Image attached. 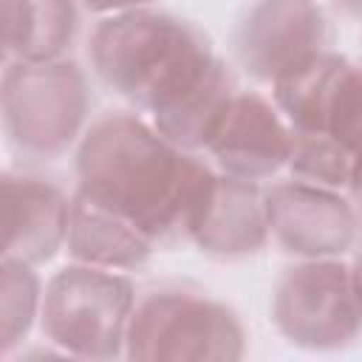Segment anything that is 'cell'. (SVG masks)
<instances>
[{"label":"cell","mask_w":362,"mask_h":362,"mask_svg":"<svg viewBox=\"0 0 362 362\" xmlns=\"http://www.w3.org/2000/svg\"><path fill=\"white\" fill-rule=\"evenodd\" d=\"M136 300V288L122 272L74 260L42 288V337L76 359L124 356Z\"/></svg>","instance_id":"obj_5"},{"label":"cell","mask_w":362,"mask_h":362,"mask_svg":"<svg viewBox=\"0 0 362 362\" xmlns=\"http://www.w3.org/2000/svg\"><path fill=\"white\" fill-rule=\"evenodd\" d=\"M88 57L96 79L119 99L150 113L161 136L204 150L238 93L235 71L192 20L144 6L105 14Z\"/></svg>","instance_id":"obj_1"},{"label":"cell","mask_w":362,"mask_h":362,"mask_svg":"<svg viewBox=\"0 0 362 362\" xmlns=\"http://www.w3.org/2000/svg\"><path fill=\"white\" fill-rule=\"evenodd\" d=\"M348 269H351V286H354V294H356V303H359V311H362V246H356Z\"/></svg>","instance_id":"obj_18"},{"label":"cell","mask_w":362,"mask_h":362,"mask_svg":"<svg viewBox=\"0 0 362 362\" xmlns=\"http://www.w3.org/2000/svg\"><path fill=\"white\" fill-rule=\"evenodd\" d=\"M42 308V286L37 266L3 257L0 260V354L11 351L28 337Z\"/></svg>","instance_id":"obj_14"},{"label":"cell","mask_w":362,"mask_h":362,"mask_svg":"<svg viewBox=\"0 0 362 362\" xmlns=\"http://www.w3.org/2000/svg\"><path fill=\"white\" fill-rule=\"evenodd\" d=\"M337 6H342L354 17H362V0H337Z\"/></svg>","instance_id":"obj_19"},{"label":"cell","mask_w":362,"mask_h":362,"mask_svg":"<svg viewBox=\"0 0 362 362\" xmlns=\"http://www.w3.org/2000/svg\"><path fill=\"white\" fill-rule=\"evenodd\" d=\"M76 189L136 223L156 246L189 240L215 167L173 144L139 113L93 119L74 153Z\"/></svg>","instance_id":"obj_2"},{"label":"cell","mask_w":362,"mask_h":362,"mask_svg":"<svg viewBox=\"0 0 362 362\" xmlns=\"http://www.w3.org/2000/svg\"><path fill=\"white\" fill-rule=\"evenodd\" d=\"M76 28L79 14L74 0H3L6 62L65 59Z\"/></svg>","instance_id":"obj_13"},{"label":"cell","mask_w":362,"mask_h":362,"mask_svg":"<svg viewBox=\"0 0 362 362\" xmlns=\"http://www.w3.org/2000/svg\"><path fill=\"white\" fill-rule=\"evenodd\" d=\"M263 198L269 232L286 255L300 260L342 257L356 246L362 226L348 195L339 189L286 178L269 184Z\"/></svg>","instance_id":"obj_8"},{"label":"cell","mask_w":362,"mask_h":362,"mask_svg":"<svg viewBox=\"0 0 362 362\" xmlns=\"http://www.w3.org/2000/svg\"><path fill=\"white\" fill-rule=\"evenodd\" d=\"M272 322L297 348H348L362 334V311L348 263L339 257H314L283 269L272 294Z\"/></svg>","instance_id":"obj_6"},{"label":"cell","mask_w":362,"mask_h":362,"mask_svg":"<svg viewBox=\"0 0 362 362\" xmlns=\"http://www.w3.org/2000/svg\"><path fill=\"white\" fill-rule=\"evenodd\" d=\"M65 249L76 263L130 272L144 266L158 246L136 223L74 189Z\"/></svg>","instance_id":"obj_12"},{"label":"cell","mask_w":362,"mask_h":362,"mask_svg":"<svg viewBox=\"0 0 362 362\" xmlns=\"http://www.w3.org/2000/svg\"><path fill=\"white\" fill-rule=\"evenodd\" d=\"M88 110V76L76 62H6L3 133L17 156L34 161L59 158L79 144Z\"/></svg>","instance_id":"obj_4"},{"label":"cell","mask_w":362,"mask_h":362,"mask_svg":"<svg viewBox=\"0 0 362 362\" xmlns=\"http://www.w3.org/2000/svg\"><path fill=\"white\" fill-rule=\"evenodd\" d=\"M325 51L331 23L317 0H255L232 31L235 62L269 85Z\"/></svg>","instance_id":"obj_7"},{"label":"cell","mask_w":362,"mask_h":362,"mask_svg":"<svg viewBox=\"0 0 362 362\" xmlns=\"http://www.w3.org/2000/svg\"><path fill=\"white\" fill-rule=\"evenodd\" d=\"M272 232L257 181L215 173L209 195L189 229V240L212 260H246L266 249Z\"/></svg>","instance_id":"obj_11"},{"label":"cell","mask_w":362,"mask_h":362,"mask_svg":"<svg viewBox=\"0 0 362 362\" xmlns=\"http://www.w3.org/2000/svg\"><path fill=\"white\" fill-rule=\"evenodd\" d=\"M322 133L337 139L348 153L362 156V65L345 59L325 102Z\"/></svg>","instance_id":"obj_16"},{"label":"cell","mask_w":362,"mask_h":362,"mask_svg":"<svg viewBox=\"0 0 362 362\" xmlns=\"http://www.w3.org/2000/svg\"><path fill=\"white\" fill-rule=\"evenodd\" d=\"M71 198L34 173H3V257L31 266L48 263L68 238Z\"/></svg>","instance_id":"obj_10"},{"label":"cell","mask_w":362,"mask_h":362,"mask_svg":"<svg viewBox=\"0 0 362 362\" xmlns=\"http://www.w3.org/2000/svg\"><path fill=\"white\" fill-rule=\"evenodd\" d=\"M294 130L277 105L255 90H238L206 141L218 173L243 181H272L288 167Z\"/></svg>","instance_id":"obj_9"},{"label":"cell","mask_w":362,"mask_h":362,"mask_svg":"<svg viewBox=\"0 0 362 362\" xmlns=\"http://www.w3.org/2000/svg\"><path fill=\"white\" fill-rule=\"evenodd\" d=\"M345 192H348V201H351V206H354V212L359 218V226H362V156H356V161H354L351 181H348Z\"/></svg>","instance_id":"obj_17"},{"label":"cell","mask_w":362,"mask_h":362,"mask_svg":"<svg viewBox=\"0 0 362 362\" xmlns=\"http://www.w3.org/2000/svg\"><path fill=\"white\" fill-rule=\"evenodd\" d=\"M246 354L240 317L204 288L161 283L136 300L124 356L139 362H232Z\"/></svg>","instance_id":"obj_3"},{"label":"cell","mask_w":362,"mask_h":362,"mask_svg":"<svg viewBox=\"0 0 362 362\" xmlns=\"http://www.w3.org/2000/svg\"><path fill=\"white\" fill-rule=\"evenodd\" d=\"M354 161V153H348L337 139L325 133H294L291 158L286 170L294 181L345 192Z\"/></svg>","instance_id":"obj_15"}]
</instances>
